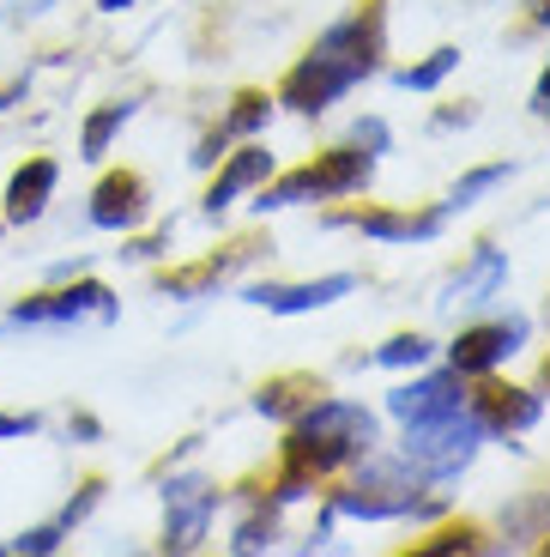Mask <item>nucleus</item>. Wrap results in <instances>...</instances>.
<instances>
[{
    "label": "nucleus",
    "mask_w": 550,
    "mask_h": 557,
    "mask_svg": "<svg viewBox=\"0 0 550 557\" xmlns=\"http://www.w3.org/2000/svg\"><path fill=\"white\" fill-rule=\"evenodd\" d=\"M321 394H327V382H321V376H273L261 394H254V412H266V418H303Z\"/></svg>",
    "instance_id": "dca6fc26"
},
{
    "label": "nucleus",
    "mask_w": 550,
    "mask_h": 557,
    "mask_svg": "<svg viewBox=\"0 0 550 557\" xmlns=\"http://www.w3.org/2000/svg\"><path fill=\"white\" fill-rule=\"evenodd\" d=\"M417 467L412 460H370L345 491H333V516H358V521H393L417 509Z\"/></svg>",
    "instance_id": "20e7f679"
},
{
    "label": "nucleus",
    "mask_w": 550,
    "mask_h": 557,
    "mask_svg": "<svg viewBox=\"0 0 550 557\" xmlns=\"http://www.w3.org/2000/svg\"><path fill=\"white\" fill-rule=\"evenodd\" d=\"M370 176H375V152L333 146V152H321L315 164L290 170L285 182L261 188V200H254V207H261V212H278V207H303V200H339V195H358Z\"/></svg>",
    "instance_id": "f03ea898"
},
{
    "label": "nucleus",
    "mask_w": 550,
    "mask_h": 557,
    "mask_svg": "<svg viewBox=\"0 0 550 557\" xmlns=\"http://www.w3.org/2000/svg\"><path fill=\"white\" fill-rule=\"evenodd\" d=\"M273 176V152H261V146H242V152L230 158V164L218 170V182L207 188V219H218L224 207H230L236 195H248L254 182H266Z\"/></svg>",
    "instance_id": "2eb2a0df"
},
{
    "label": "nucleus",
    "mask_w": 550,
    "mask_h": 557,
    "mask_svg": "<svg viewBox=\"0 0 550 557\" xmlns=\"http://www.w3.org/2000/svg\"><path fill=\"white\" fill-rule=\"evenodd\" d=\"M526 346V321L509 315V321H484V327H466V334L454 339V370L460 376H490L502 358H514V351Z\"/></svg>",
    "instance_id": "1a4fd4ad"
},
{
    "label": "nucleus",
    "mask_w": 550,
    "mask_h": 557,
    "mask_svg": "<svg viewBox=\"0 0 550 557\" xmlns=\"http://www.w3.org/2000/svg\"><path fill=\"white\" fill-rule=\"evenodd\" d=\"M37 431V418L30 412H0V443H13V436H30Z\"/></svg>",
    "instance_id": "c85d7f7f"
},
{
    "label": "nucleus",
    "mask_w": 550,
    "mask_h": 557,
    "mask_svg": "<svg viewBox=\"0 0 550 557\" xmlns=\"http://www.w3.org/2000/svg\"><path fill=\"white\" fill-rule=\"evenodd\" d=\"M97 497H103V485H97V479H91V485H85V491H79V497L67 503V509H61L55 521H61V528L73 533V528H79V521H85V516H91V509H97Z\"/></svg>",
    "instance_id": "bb28decb"
},
{
    "label": "nucleus",
    "mask_w": 550,
    "mask_h": 557,
    "mask_svg": "<svg viewBox=\"0 0 550 557\" xmlns=\"http://www.w3.org/2000/svg\"><path fill=\"white\" fill-rule=\"evenodd\" d=\"M339 224H358L363 237H382V243H429L441 237L448 212H345Z\"/></svg>",
    "instance_id": "4468645a"
},
{
    "label": "nucleus",
    "mask_w": 550,
    "mask_h": 557,
    "mask_svg": "<svg viewBox=\"0 0 550 557\" xmlns=\"http://www.w3.org/2000/svg\"><path fill=\"white\" fill-rule=\"evenodd\" d=\"M266 110H273V103H266V91H242V98H236V110L224 115V127H218V134H207V139H200V152H193V164H212V158L224 152V139L254 134V127L266 122Z\"/></svg>",
    "instance_id": "a211bd4d"
},
{
    "label": "nucleus",
    "mask_w": 550,
    "mask_h": 557,
    "mask_svg": "<svg viewBox=\"0 0 550 557\" xmlns=\"http://www.w3.org/2000/svg\"><path fill=\"white\" fill-rule=\"evenodd\" d=\"M436 552H478V528H448V533H436L429 545H417V557H436Z\"/></svg>",
    "instance_id": "a878e982"
},
{
    "label": "nucleus",
    "mask_w": 550,
    "mask_h": 557,
    "mask_svg": "<svg viewBox=\"0 0 550 557\" xmlns=\"http://www.w3.org/2000/svg\"><path fill=\"white\" fill-rule=\"evenodd\" d=\"M460 370H436V376H417L405 382V388L387 394V412L399 418V424H429V418H448L460 412Z\"/></svg>",
    "instance_id": "9b49d317"
},
{
    "label": "nucleus",
    "mask_w": 550,
    "mask_h": 557,
    "mask_svg": "<svg viewBox=\"0 0 550 557\" xmlns=\"http://www.w3.org/2000/svg\"><path fill=\"white\" fill-rule=\"evenodd\" d=\"M61 540H67V528H61V521H49V528H30V533H18L13 545H7V552H18V557H49V552H61Z\"/></svg>",
    "instance_id": "b1692460"
},
{
    "label": "nucleus",
    "mask_w": 550,
    "mask_h": 557,
    "mask_svg": "<svg viewBox=\"0 0 550 557\" xmlns=\"http://www.w3.org/2000/svg\"><path fill=\"white\" fill-rule=\"evenodd\" d=\"M134 122V103H103V110H91L85 115V127H79V158H103L115 146V134H122V127Z\"/></svg>",
    "instance_id": "6ab92c4d"
},
{
    "label": "nucleus",
    "mask_w": 550,
    "mask_h": 557,
    "mask_svg": "<svg viewBox=\"0 0 550 557\" xmlns=\"http://www.w3.org/2000/svg\"><path fill=\"white\" fill-rule=\"evenodd\" d=\"M242 255H248V243H242V249H230V255H212V261L188 267V273H170V278H164V297H200L212 278H224L236 261H242Z\"/></svg>",
    "instance_id": "aec40b11"
},
{
    "label": "nucleus",
    "mask_w": 550,
    "mask_h": 557,
    "mask_svg": "<svg viewBox=\"0 0 550 557\" xmlns=\"http://www.w3.org/2000/svg\"><path fill=\"white\" fill-rule=\"evenodd\" d=\"M429 351H436V346H429L424 334H399V339H387V346L375 351V363H387V370H405V363H424Z\"/></svg>",
    "instance_id": "5701e85b"
},
{
    "label": "nucleus",
    "mask_w": 550,
    "mask_h": 557,
    "mask_svg": "<svg viewBox=\"0 0 550 557\" xmlns=\"http://www.w3.org/2000/svg\"><path fill=\"white\" fill-rule=\"evenodd\" d=\"M538 25H550V0H538Z\"/></svg>",
    "instance_id": "2f4dec72"
},
{
    "label": "nucleus",
    "mask_w": 550,
    "mask_h": 557,
    "mask_svg": "<svg viewBox=\"0 0 550 557\" xmlns=\"http://www.w3.org/2000/svg\"><path fill=\"white\" fill-rule=\"evenodd\" d=\"M545 388H550V363H545Z\"/></svg>",
    "instance_id": "473e14b6"
},
{
    "label": "nucleus",
    "mask_w": 550,
    "mask_h": 557,
    "mask_svg": "<svg viewBox=\"0 0 550 557\" xmlns=\"http://www.w3.org/2000/svg\"><path fill=\"white\" fill-rule=\"evenodd\" d=\"M454 67H460V49H436L429 61H417V67L399 73V85H405V91H436V85L448 79Z\"/></svg>",
    "instance_id": "4be33fe9"
},
{
    "label": "nucleus",
    "mask_w": 550,
    "mask_h": 557,
    "mask_svg": "<svg viewBox=\"0 0 550 557\" xmlns=\"http://www.w3.org/2000/svg\"><path fill=\"white\" fill-rule=\"evenodd\" d=\"M351 292H358L351 273H327V278H315V285H248V304L273 309V315H303V309H327Z\"/></svg>",
    "instance_id": "f8f14e48"
},
{
    "label": "nucleus",
    "mask_w": 550,
    "mask_h": 557,
    "mask_svg": "<svg viewBox=\"0 0 550 557\" xmlns=\"http://www.w3.org/2000/svg\"><path fill=\"white\" fill-rule=\"evenodd\" d=\"M97 7H103V13H122V7H134V0H97Z\"/></svg>",
    "instance_id": "7c9ffc66"
},
{
    "label": "nucleus",
    "mask_w": 550,
    "mask_h": 557,
    "mask_svg": "<svg viewBox=\"0 0 550 557\" xmlns=\"http://www.w3.org/2000/svg\"><path fill=\"white\" fill-rule=\"evenodd\" d=\"M466 412L484 424V436H521V431H533L538 424V394H526V388H509V382H484L478 394L466 400Z\"/></svg>",
    "instance_id": "9d476101"
},
{
    "label": "nucleus",
    "mask_w": 550,
    "mask_h": 557,
    "mask_svg": "<svg viewBox=\"0 0 550 557\" xmlns=\"http://www.w3.org/2000/svg\"><path fill=\"white\" fill-rule=\"evenodd\" d=\"M375 448V418L363 406H345L321 394L297 424H290V443H285V473H278V503L303 497L321 473L345 467V460H363Z\"/></svg>",
    "instance_id": "f257e3e1"
},
{
    "label": "nucleus",
    "mask_w": 550,
    "mask_h": 557,
    "mask_svg": "<svg viewBox=\"0 0 550 557\" xmlns=\"http://www.w3.org/2000/svg\"><path fill=\"white\" fill-rule=\"evenodd\" d=\"M496 182H509V164H484V170H472V176H460V182H454V195L441 200V212H466L478 195H490Z\"/></svg>",
    "instance_id": "412c9836"
},
{
    "label": "nucleus",
    "mask_w": 550,
    "mask_h": 557,
    "mask_svg": "<svg viewBox=\"0 0 550 557\" xmlns=\"http://www.w3.org/2000/svg\"><path fill=\"white\" fill-rule=\"evenodd\" d=\"M218 516V485L200 473H176L164 485V552H193Z\"/></svg>",
    "instance_id": "0eeeda50"
},
{
    "label": "nucleus",
    "mask_w": 550,
    "mask_h": 557,
    "mask_svg": "<svg viewBox=\"0 0 550 557\" xmlns=\"http://www.w3.org/2000/svg\"><path fill=\"white\" fill-rule=\"evenodd\" d=\"M351 139H358L363 152H387V146H393V134H387V122H382V115H363V122H358V134H351Z\"/></svg>",
    "instance_id": "cd10ccee"
},
{
    "label": "nucleus",
    "mask_w": 550,
    "mask_h": 557,
    "mask_svg": "<svg viewBox=\"0 0 550 557\" xmlns=\"http://www.w3.org/2000/svg\"><path fill=\"white\" fill-rule=\"evenodd\" d=\"M273 533H278V521H273V509H266V516H254V521H242V528H236V540H230V552H266V545H273Z\"/></svg>",
    "instance_id": "393cba45"
},
{
    "label": "nucleus",
    "mask_w": 550,
    "mask_h": 557,
    "mask_svg": "<svg viewBox=\"0 0 550 557\" xmlns=\"http://www.w3.org/2000/svg\"><path fill=\"white\" fill-rule=\"evenodd\" d=\"M358 79H370V67H363L351 49H339V42L321 37L315 49H309V55L285 73V85H278V103H285V110H297V115H321L327 103H339Z\"/></svg>",
    "instance_id": "7ed1b4c3"
},
{
    "label": "nucleus",
    "mask_w": 550,
    "mask_h": 557,
    "mask_svg": "<svg viewBox=\"0 0 550 557\" xmlns=\"http://www.w3.org/2000/svg\"><path fill=\"white\" fill-rule=\"evenodd\" d=\"M55 182H61V164L55 158H30V164L13 170V182H7V224H37L42 207L55 200Z\"/></svg>",
    "instance_id": "ddd939ff"
},
{
    "label": "nucleus",
    "mask_w": 550,
    "mask_h": 557,
    "mask_svg": "<svg viewBox=\"0 0 550 557\" xmlns=\"http://www.w3.org/2000/svg\"><path fill=\"white\" fill-rule=\"evenodd\" d=\"M115 297L110 285H97V278H79V285H55V292L42 297H18L13 304V327H67V321H115Z\"/></svg>",
    "instance_id": "423d86ee"
},
{
    "label": "nucleus",
    "mask_w": 550,
    "mask_h": 557,
    "mask_svg": "<svg viewBox=\"0 0 550 557\" xmlns=\"http://www.w3.org/2000/svg\"><path fill=\"white\" fill-rule=\"evenodd\" d=\"M502 278H509V261H502L496 249H478V255H472V267H466V273H460V278H448V297H441V309L484 304V297H490L496 285H502Z\"/></svg>",
    "instance_id": "f3484780"
},
{
    "label": "nucleus",
    "mask_w": 550,
    "mask_h": 557,
    "mask_svg": "<svg viewBox=\"0 0 550 557\" xmlns=\"http://www.w3.org/2000/svg\"><path fill=\"white\" fill-rule=\"evenodd\" d=\"M146 212H152V188H146V176H134V170H110V176L91 188V224L97 231H134V224H146Z\"/></svg>",
    "instance_id": "6e6552de"
},
{
    "label": "nucleus",
    "mask_w": 550,
    "mask_h": 557,
    "mask_svg": "<svg viewBox=\"0 0 550 557\" xmlns=\"http://www.w3.org/2000/svg\"><path fill=\"white\" fill-rule=\"evenodd\" d=\"M533 110H538V115H550V67H545V73H538V91H533Z\"/></svg>",
    "instance_id": "c756f323"
},
{
    "label": "nucleus",
    "mask_w": 550,
    "mask_h": 557,
    "mask_svg": "<svg viewBox=\"0 0 550 557\" xmlns=\"http://www.w3.org/2000/svg\"><path fill=\"white\" fill-rule=\"evenodd\" d=\"M484 443V424L460 406L448 418H429V424H405V460H412L424 479H454L460 467H472Z\"/></svg>",
    "instance_id": "39448f33"
}]
</instances>
